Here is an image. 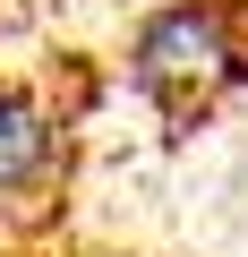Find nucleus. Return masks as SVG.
<instances>
[{
    "mask_svg": "<svg viewBox=\"0 0 248 257\" xmlns=\"http://www.w3.org/2000/svg\"><path fill=\"white\" fill-rule=\"evenodd\" d=\"M180 77L197 86V103L231 77V26H222L214 0H180V9H163V18L146 26V43H137V86H146L154 103H171Z\"/></svg>",
    "mask_w": 248,
    "mask_h": 257,
    "instance_id": "obj_1",
    "label": "nucleus"
},
{
    "mask_svg": "<svg viewBox=\"0 0 248 257\" xmlns=\"http://www.w3.org/2000/svg\"><path fill=\"white\" fill-rule=\"evenodd\" d=\"M43 155H52L43 111H35V103H18V94H0V189H26V180L43 172Z\"/></svg>",
    "mask_w": 248,
    "mask_h": 257,
    "instance_id": "obj_2",
    "label": "nucleus"
}]
</instances>
